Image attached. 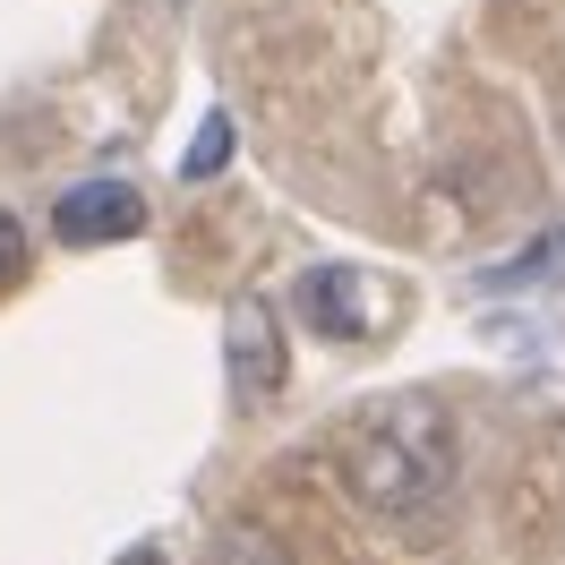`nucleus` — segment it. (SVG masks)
<instances>
[{
  "mask_svg": "<svg viewBox=\"0 0 565 565\" xmlns=\"http://www.w3.org/2000/svg\"><path fill=\"white\" fill-rule=\"evenodd\" d=\"M557 257H565V232H557V241H540V248H531V257H514V266H497V291H514V282H540V275H557Z\"/></svg>",
  "mask_w": 565,
  "mask_h": 565,
  "instance_id": "7",
  "label": "nucleus"
},
{
  "mask_svg": "<svg viewBox=\"0 0 565 565\" xmlns=\"http://www.w3.org/2000/svg\"><path fill=\"white\" fill-rule=\"evenodd\" d=\"M111 565H172V557H163V548H120Z\"/></svg>",
  "mask_w": 565,
  "mask_h": 565,
  "instance_id": "9",
  "label": "nucleus"
},
{
  "mask_svg": "<svg viewBox=\"0 0 565 565\" xmlns=\"http://www.w3.org/2000/svg\"><path fill=\"white\" fill-rule=\"evenodd\" d=\"M223 377H232V403L241 412H266L291 377V352H282V309L266 291H232L223 309Z\"/></svg>",
  "mask_w": 565,
  "mask_h": 565,
  "instance_id": "2",
  "label": "nucleus"
},
{
  "mask_svg": "<svg viewBox=\"0 0 565 565\" xmlns=\"http://www.w3.org/2000/svg\"><path fill=\"white\" fill-rule=\"evenodd\" d=\"M300 309H309V326L318 334H369V282H360V266H318V275L300 282Z\"/></svg>",
  "mask_w": 565,
  "mask_h": 565,
  "instance_id": "4",
  "label": "nucleus"
},
{
  "mask_svg": "<svg viewBox=\"0 0 565 565\" xmlns=\"http://www.w3.org/2000/svg\"><path fill=\"white\" fill-rule=\"evenodd\" d=\"M334 480L360 514H377L394 531H428L455 505L462 480L455 412L437 394H369L334 437Z\"/></svg>",
  "mask_w": 565,
  "mask_h": 565,
  "instance_id": "1",
  "label": "nucleus"
},
{
  "mask_svg": "<svg viewBox=\"0 0 565 565\" xmlns=\"http://www.w3.org/2000/svg\"><path fill=\"white\" fill-rule=\"evenodd\" d=\"M206 565H291V548H282L275 531H257V523H223L214 548H206Z\"/></svg>",
  "mask_w": 565,
  "mask_h": 565,
  "instance_id": "5",
  "label": "nucleus"
},
{
  "mask_svg": "<svg viewBox=\"0 0 565 565\" xmlns=\"http://www.w3.org/2000/svg\"><path fill=\"white\" fill-rule=\"evenodd\" d=\"M223 163H232V120H223V111H206V129H198V146L180 154V172H189V180H214Z\"/></svg>",
  "mask_w": 565,
  "mask_h": 565,
  "instance_id": "6",
  "label": "nucleus"
},
{
  "mask_svg": "<svg viewBox=\"0 0 565 565\" xmlns=\"http://www.w3.org/2000/svg\"><path fill=\"white\" fill-rule=\"evenodd\" d=\"M18 275H26V223H18V214H0V291H9Z\"/></svg>",
  "mask_w": 565,
  "mask_h": 565,
  "instance_id": "8",
  "label": "nucleus"
},
{
  "mask_svg": "<svg viewBox=\"0 0 565 565\" xmlns=\"http://www.w3.org/2000/svg\"><path fill=\"white\" fill-rule=\"evenodd\" d=\"M52 232L70 248H111V241H138L146 232V198L129 180H77L70 198L52 206Z\"/></svg>",
  "mask_w": 565,
  "mask_h": 565,
  "instance_id": "3",
  "label": "nucleus"
}]
</instances>
